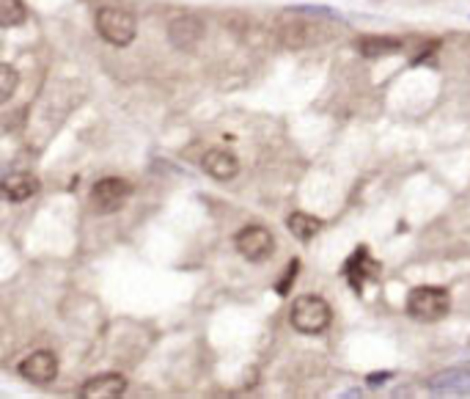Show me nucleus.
Returning <instances> with one entry per match:
<instances>
[{
  "label": "nucleus",
  "instance_id": "nucleus-1",
  "mask_svg": "<svg viewBox=\"0 0 470 399\" xmlns=\"http://www.w3.org/2000/svg\"><path fill=\"white\" fill-rule=\"evenodd\" d=\"M275 39L286 50H306V47H319L333 42V31L325 23L317 20H281L275 25Z\"/></svg>",
  "mask_w": 470,
  "mask_h": 399
},
{
  "label": "nucleus",
  "instance_id": "nucleus-2",
  "mask_svg": "<svg viewBox=\"0 0 470 399\" xmlns=\"http://www.w3.org/2000/svg\"><path fill=\"white\" fill-rule=\"evenodd\" d=\"M289 322L295 325V330L300 333H308V336H317V333H325L333 322V311L327 306L325 298L319 295H303L295 300L292 306V314H289Z\"/></svg>",
  "mask_w": 470,
  "mask_h": 399
},
{
  "label": "nucleus",
  "instance_id": "nucleus-3",
  "mask_svg": "<svg viewBox=\"0 0 470 399\" xmlns=\"http://www.w3.org/2000/svg\"><path fill=\"white\" fill-rule=\"evenodd\" d=\"M97 34L113 45V47H127L132 45L135 34H138V23L129 12L124 9H116V6H108V9H99L97 12Z\"/></svg>",
  "mask_w": 470,
  "mask_h": 399
},
{
  "label": "nucleus",
  "instance_id": "nucleus-4",
  "mask_svg": "<svg viewBox=\"0 0 470 399\" xmlns=\"http://www.w3.org/2000/svg\"><path fill=\"white\" fill-rule=\"evenodd\" d=\"M448 309H451V295L440 287H415L407 295V314L412 319L434 322V319L445 317Z\"/></svg>",
  "mask_w": 470,
  "mask_h": 399
},
{
  "label": "nucleus",
  "instance_id": "nucleus-5",
  "mask_svg": "<svg viewBox=\"0 0 470 399\" xmlns=\"http://www.w3.org/2000/svg\"><path fill=\"white\" fill-rule=\"evenodd\" d=\"M132 195V184L121 176H105L91 187V204L99 213H116L127 204V198Z\"/></svg>",
  "mask_w": 470,
  "mask_h": 399
},
{
  "label": "nucleus",
  "instance_id": "nucleus-6",
  "mask_svg": "<svg viewBox=\"0 0 470 399\" xmlns=\"http://www.w3.org/2000/svg\"><path fill=\"white\" fill-rule=\"evenodd\" d=\"M234 243H237V251L248 262H264L275 251V240H273L270 229H264V226H248V229H243L237 237H234Z\"/></svg>",
  "mask_w": 470,
  "mask_h": 399
},
{
  "label": "nucleus",
  "instance_id": "nucleus-7",
  "mask_svg": "<svg viewBox=\"0 0 470 399\" xmlns=\"http://www.w3.org/2000/svg\"><path fill=\"white\" fill-rule=\"evenodd\" d=\"M20 374L28 380V383H34V385H47V383H53L55 380V374H58V358L50 352V350H36V352H31L25 361H20Z\"/></svg>",
  "mask_w": 470,
  "mask_h": 399
},
{
  "label": "nucleus",
  "instance_id": "nucleus-8",
  "mask_svg": "<svg viewBox=\"0 0 470 399\" xmlns=\"http://www.w3.org/2000/svg\"><path fill=\"white\" fill-rule=\"evenodd\" d=\"M168 39L176 50H195L198 42L203 39V23L193 14H182L176 20H171L168 25Z\"/></svg>",
  "mask_w": 470,
  "mask_h": 399
},
{
  "label": "nucleus",
  "instance_id": "nucleus-9",
  "mask_svg": "<svg viewBox=\"0 0 470 399\" xmlns=\"http://www.w3.org/2000/svg\"><path fill=\"white\" fill-rule=\"evenodd\" d=\"M124 391H127V380L121 374H116V372H108V374L91 377L83 385L80 396L83 399H119Z\"/></svg>",
  "mask_w": 470,
  "mask_h": 399
},
{
  "label": "nucleus",
  "instance_id": "nucleus-10",
  "mask_svg": "<svg viewBox=\"0 0 470 399\" xmlns=\"http://www.w3.org/2000/svg\"><path fill=\"white\" fill-rule=\"evenodd\" d=\"M201 165H203V171H206L212 179H220V182L234 179V176H237V171H240L237 157H234L231 152H225V149H209V152L203 154Z\"/></svg>",
  "mask_w": 470,
  "mask_h": 399
},
{
  "label": "nucleus",
  "instance_id": "nucleus-11",
  "mask_svg": "<svg viewBox=\"0 0 470 399\" xmlns=\"http://www.w3.org/2000/svg\"><path fill=\"white\" fill-rule=\"evenodd\" d=\"M3 193L9 202H28L39 193V179L28 171H17V173H6L3 179Z\"/></svg>",
  "mask_w": 470,
  "mask_h": 399
},
{
  "label": "nucleus",
  "instance_id": "nucleus-12",
  "mask_svg": "<svg viewBox=\"0 0 470 399\" xmlns=\"http://www.w3.org/2000/svg\"><path fill=\"white\" fill-rule=\"evenodd\" d=\"M347 273H349V284L358 287L363 281H374L380 276V265L366 256V248H358V254L349 256V262H347Z\"/></svg>",
  "mask_w": 470,
  "mask_h": 399
},
{
  "label": "nucleus",
  "instance_id": "nucleus-13",
  "mask_svg": "<svg viewBox=\"0 0 470 399\" xmlns=\"http://www.w3.org/2000/svg\"><path fill=\"white\" fill-rule=\"evenodd\" d=\"M358 50L366 58H382V56L399 53L401 50V39H396V36H363Z\"/></svg>",
  "mask_w": 470,
  "mask_h": 399
},
{
  "label": "nucleus",
  "instance_id": "nucleus-14",
  "mask_svg": "<svg viewBox=\"0 0 470 399\" xmlns=\"http://www.w3.org/2000/svg\"><path fill=\"white\" fill-rule=\"evenodd\" d=\"M286 226H289L292 237H297L300 243H308V240H314L319 234L322 221L317 215H308V213H292L289 221H286Z\"/></svg>",
  "mask_w": 470,
  "mask_h": 399
},
{
  "label": "nucleus",
  "instance_id": "nucleus-15",
  "mask_svg": "<svg viewBox=\"0 0 470 399\" xmlns=\"http://www.w3.org/2000/svg\"><path fill=\"white\" fill-rule=\"evenodd\" d=\"M28 17L23 0H0V25L3 28H14V25H23Z\"/></svg>",
  "mask_w": 470,
  "mask_h": 399
},
{
  "label": "nucleus",
  "instance_id": "nucleus-16",
  "mask_svg": "<svg viewBox=\"0 0 470 399\" xmlns=\"http://www.w3.org/2000/svg\"><path fill=\"white\" fill-rule=\"evenodd\" d=\"M17 83H20V75L12 64H0V102H9L17 91Z\"/></svg>",
  "mask_w": 470,
  "mask_h": 399
},
{
  "label": "nucleus",
  "instance_id": "nucleus-17",
  "mask_svg": "<svg viewBox=\"0 0 470 399\" xmlns=\"http://www.w3.org/2000/svg\"><path fill=\"white\" fill-rule=\"evenodd\" d=\"M295 273H297V262H292V270L281 278V284H278V292H281V295H286V292L292 289V278H295Z\"/></svg>",
  "mask_w": 470,
  "mask_h": 399
},
{
  "label": "nucleus",
  "instance_id": "nucleus-18",
  "mask_svg": "<svg viewBox=\"0 0 470 399\" xmlns=\"http://www.w3.org/2000/svg\"><path fill=\"white\" fill-rule=\"evenodd\" d=\"M467 394H470V388H467Z\"/></svg>",
  "mask_w": 470,
  "mask_h": 399
}]
</instances>
